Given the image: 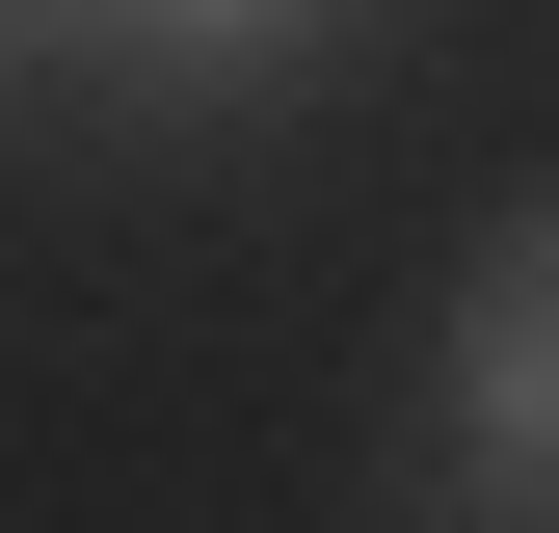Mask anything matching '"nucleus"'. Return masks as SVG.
<instances>
[{"label": "nucleus", "instance_id": "2", "mask_svg": "<svg viewBox=\"0 0 559 533\" xmlns=\"http://www.w3.org/2000/svg\"><path fill=\"white\" fill-rule=\"evenodd\" d=\"M214 27H240V0H214Z\"/></svg>", "mask_w": 559, "mask_h": 533}, {"label": "nucleus", "instance_id": "1", "mask_svg": "<svg viewBox=\"0 0 559 533\" xmlns=\"http://www.w3.org/2000/svg\"><path fill=\"white\" fill-rule=\"evenodd\" d=\"M453 427L507 481H559V214H479V266H453Z\"/></svg>", "mask_w": 559, "mask_h": 533}]
</instances>
